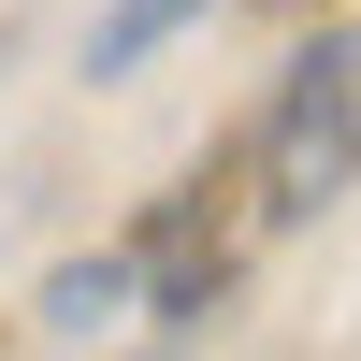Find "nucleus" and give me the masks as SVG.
<instances>
[{
    "label": "nucleus",
    "instance_id": "nucleus-1",
    "mask_svg": "<svg viewBox=\"0 0 361 361\" xmlns=\"http://www.w3.org/2000/svg\"><path fill=\"white\" fill-rule=\"evenodd\" d=\"M231 188H246V231H289V217L361 188V29H318L275 73V102L231 145Z\"/></svg>",
    "mask_w": 361,
    "mask_h": 361
},
{
    "label": "nucleus",
    "instance_id": "nucleus-2",
    "mask_svg": "<svg viewBox=\"0 0 361 361\" xmlns=\"http://www.w3.org/2000/svg\"><path fill=\"white\" fill-rule=\"evenodd\" d=\"M188 15H202V0H116V15H102V29H87V73H102V87H116V73H130V58H145V44H173V29H188Z\"/></svg>",
    "mask_w": 361,
    "mask_h": 361
}]
</instances>
